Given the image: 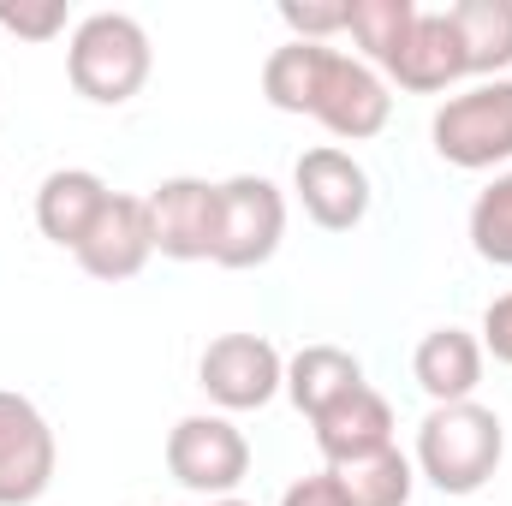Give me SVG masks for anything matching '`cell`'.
<instances>
[{
  "instance_id": "6da1fadb",
  "label": "cell",
  "mask_w": 512,
  "mask_h": 506,
  "mask_svg": "<svg viewBox=\"0 0 512 506\" xmlns=\"http://www.w3.org/2000/svg\"><path fill=\"white\" fill-rule=\"evenodd\" d=\"M507 459V423L477 405V399H459V405H429V417L417 423V477L441 495H477Z\"/></svg>"
},
{
  "instance_id": "7a4b0ae2",
  "label": "cell",
  "mask_w": 512,
  "mask_h": 506,
  "mask_svg": "<svg viewBox=\"0 0 512 506\" xmlns=\"http://www.w3.org/2000/svg\"><path fill=\"white\" fill-rule=\"evenodd\" d=\"M149 66H155V48H149V30L131 18V12H90L78 30H72V48H66V78L84 102L96 108H120L131 102L143 84H149Z\"/></svg>"
},
{
  "instance_id": "3957f363",
  "label": "cell",
  "mask_w": 512,
  "mask_h": 506,
  "mask_svg": "<svg viewBox=\"0 0 512 506\" xmlns=\"http://www.w3.org/2000/svg\"><path fill=\"white\" fill-rule=\"evenodd\" d=\"M429 137H435V155L465 173L512 161V78H489L465 96H447L435 108Z\"/></svg>"
},
{
  "instance_id": "277c9868",
  "label": "cell",
  "mask_w": 512,
  "mask_h": 506,
  "mask_svg": "<svg viewBox=\"0 0 512 506\" xmlns=\"http://www.w3.org/2000/svg\"><path fill=\"white\" fill-rule=\"evenodd\" d=\"M167 471H173L179 489H191L203 501H227L251 477V441H245V429L233 417L191 411L167 435Z\"/></svg>"
},
{
  "instance_id": "5b68a950",
  "label": "cell",
  "mask_w": 512,
  "mask_h": 506,
  "mask_svg": "<svg viewBox=\"0 0 512 506\" xmlns=\"http://www.w3.org/2000/svg\"><path fill=\"white\" fill-rule=\"evenodd\" d=\"M286 239V197L262 173H233L221 179V227H215V256L221 268H262Z\"/></svg>"
},
{
  "instance_id": "8992f818",
  "label": "cell",
  "mask_w": 512,
  "mask_h": 506,
  "mask_svg": "<svg viewBox=\"0 0 512 506\" xmlns=\"http://www.w3.org/2000/svg\"><path fill=\"white\" fill-rule=\"evenodd\" d=\"M197 387L221 411H262L274 393H286V358L262 334H221L197 358Z\"/></svg>"
},
{
  "instance_id": "52a82bcc",
  "label": "cell",
  "mask_w": 512,
  "mask_h": 506,
  "mask_svg": "<svg viewBox=\"0 0 512 506\" xmlns=\"http://www.w3.org/2000/svg\"><path fill=\"white\" fill-rule=\"evenodd\" d=\"M60 447L36 399L0 387V506H36L54 483Z\"/></svg>"
},
{
  "instance_id": "ba28073f",
  "label": "cell",
  "mask_w": 512,
  "mask_h": 506,
  "mask_svg": "<svg viewBox=\"0 0 512 506\" xmlns=\"http://www.w3.org/2000/svg\"><path fill=\"white\" fill-rule=\"evenodd\" d=\"M310 120L346 137V143H364V137H382L393 120V96H387L382 72L358 54H340L328 48L322 60V84H316V102H310Z\"/></svg>"
},
{
  "instance_id": "9c48e42d",
  "label": "cell",
  "mask_w": 512,
  "mask_h": 506,
  "mask_svg": "<svg viewBox=\"0 0 512 506\" xmlns=\"http://www.w3.org/2000/svg\"><path fill=\"white\" fill-rule=\"evenodd\" d=\"M143 203H149V233H155L161 256H173V262H209L215 256L221 185L179 173V179H161Z\"/></svg>"
},
{
  "instance_id": "30bf717a",
  "label": "cell",
  "mask_w": 512,
  "mask_h": 506,
  "mask_svg": "<svg viewBox=\"0 0 512 506\" xmlns=\"http://www.w3.org/2000/svg\"><path fill=\"white\" fill-rule=\"evenodd\" d=\"M292 191H298L304 215H310L322 233H352V227L370 215V173H364L358 155H346V149H334V143L298 155Z\"/></svg>"
},
{
  "instance_id": "8fae6325",
  "label": "cell",
  "mask_w": 512,
  "mask_h": 506,
  "mask_svg": "<svg viewBox=\"0 0 512 506\" xmlns=\"http://www.w3.org/2000/svg\"><path fill=\"white\" fill-rule=\"evenodd\" d=\"M72 256H78V268L96 274V280H131V274H143V262L155 256L149 203H143V197H126V191H114L108 209L96 215V227L84 233V245H78Z\"/></svg>"
},
{
  "instance_id": "7c38bea8",
  "label": "cell",
  "mask_w": 512,
  "mask_h": 506,
  "mask_svg": "<svg viewBox=\"0 0 512 506\" xmlns=\"http://www.w3.org/2000/svg\"><path fill=\"white\" fill-rule=\"evenodd\" d=\"M387 78L411 96H441L465 78V48L453 30V12H417L411 36L399 42V54L387 60Z\"/></svg>"
},
{
  "instance_id": "4fadbf2b",
  "label": "cell",
  "mask_w": 512,
  "mask_h": 506,
  "mask_svg": "<svg viewBox=\"0 0 512 506\" xmlns=\"http://www.w3.org/2000/svg\"><path fill=\"white\" fill-rule=\"evenodd\" d=\"M310 429H316V447L328 465H352V459H370V453L393 447V405L364 381L346 399H334L322 417H310Z\"/></svg>"
},
{
  "instance_id": "5bb4252c",
  "label": "cell",
  "mask_w": 512,
  "mask_h": 506,
  "mask_svg": "<svg viewBox=\"0 0 512 506\" xmlns=\"http://www.w3.org/2000/svg\"><path fill=\"white\" fill-rule=\"evenodd\" d=\"M108 185H102V173H90V167H54L42 185H36V227H42V239H54L60 251H78L84 245V233L96 227V215L108 209Z\"/></svg>"
},
{
  "instance_id": "9a60e30c",
  "label": "cell",
  "mask_w": 512,
  "mask_h": 506,
  "mask_svg": "<svg viewBox=\"0 0 512 506\" xmlns=\"http://www.w3.org/2000/svg\"><path fill=\"white\" fill-rule=\"evenodd\" d=\"M483 340L477 334H465V328H435V334H423L417 340V352H411V376L417 387L435 399V405H459V399H471L477 387H483Z\"/></svg>"
},
{
  "instance_id": "2e32d148",
  "label": "cell",
  "mask_w": 512,
  "mask_h": 506,
  "mask_svg": "<svg viewBox=\"0 0 512 506\" xmlns=\"http://www.w3.org/2000/svg\"><path fill=\"white\" fill-rule=\"evenodd\" d=\"M352 387H364V364L346 346H304L298 358H286V399L304 417H322Z\"/></svg>"
},
{
  "instance_id": "e0dca14e",
  "label": "cell",
  "mask_w": 512,
  "mask_h": 506,
  "mask_svg": "<svg viewBox=\"0 0 512 506\" xmlns=\"http://www.w3.org/2000/svg\"><path fill=\"white\" fill-rule=\"evenodd\" d=\"M459 48H465V78H495L512 66V0H459L447 6Z\"/></svg>"
},
{
  "instance_id": "ac0fdd59",
  "label": "cell",
  "mask_w": 512,
  "mask_h": 506,
  "mask_svg": "<svg viewBox=\"0 0 512 506\" xmlns=\"http://www.w3.org/2000/svg\"><path fill=\"white\" fill-rule=\"evenodd\" d=\"M322 60H328V42H286V48H274L262 60V96L280 114H310L316 84H322Z\"/></svg>"
},
{
  "instance_id": "d6986e66",
  "label": "cell",
  "mask_w": 512,
  "mask_h": 506,
  "mask_svg": "<svg viewBox=\"0 0 512 506\" xmlns=\"http://www.w3.org/2000/svg\"><path fill=\"white\" fill-rule=\"evenodd\" d=\"M346 489L352 506H405L411 489H417V465L399 453V447H382L370 459H352V465H328Z\"/></svg>"
},
{
  "instance_id": "ffe728a7",
  "label": "cell",
  "mask_w": 512,
  "mask_h": 506,
  "mask_svg": "<svg viewBox=\"0 0 512 506\" xmlns=\"http://www.w3.org/2000/svg\"><path fill=\"white\" fill-rule=\"evenodd\" d=\"M417 0H346V30H352V42L364 48V60L370 66H382L399 54V42L411 36V24H417Z\"/></svg>"
},
{
  "instance_id": "44dd1931",
  "label": "cell",
  "mask_w": 512,
  "mask_h": 506,
  "mask_svg": "<svg viewBox=\"0 0 512 506\" xmlns=\"http://www.w3.org/2000/svg\"><path fill=\"white\" fill-rule=\"evenodd\" d=\"M471 251L495 268H512V167L495 173V185L471 203Z\"/></svg>"
},
{
  "instance_id": "7402d4cb",
  "label": "cell",
  "mask_w": 512,
  "mask_h": 506,
  "mask_svg": "<svg viewBox=\"0 0 512 506\" xmlns=\"http://www.w3.org/2000/svg\"><path fill=\"white\" fill-rule=\"evenodd\" d=\"M280 24L292 30V42H328L334 30H346V0H286Z\"/></svg>"
},
{
  "instance_id": "603a6c76",
  "label": "cell",
  "mask_w": 512,
  "mask_h": 506,
  "mask_svg": "<svg viewBox=\"0 0 512 506\" xmlns=\"http://www.w3.org/2000/svg\"><path fill=\"white\" fill-rule=\"evenodd\" d=\"M0 30L30 36V42H54L66 30V0H36V6H0Z\"/></svg>"
},
{
  "instance_id": "cb8c5ba5",
  "label": "cell",
  "mask_w": 512,
  "mask_h": 506,
  "mask_svg": "<svg viewBox=\"0 0 512 506\" xmlns=\"http://www.w3.org/2000/svg\"><path fill=\"white\" fill-rule=\"evenodd\" d=\"M280 506H352V501H346V489H340L334 471H316V477H298V483L280 495Z\"/></svg>"
},
{
  "instance_id": "d4e9b609",
  "label": "cell",
  "mask_w": 512,
  "mask_h": 506,
  "mask_svg": "<svg viewBox=\"0 0 512 506\" xmlns=\"http://www.w3.org/2000/svg\"><path fill=\"white\" fill-rule=\"evenodd\" d=\"M483 352L495 364H512V292H501L489 310H483Z\"/></svg>"
},
{
  "instance_id": "484cf974",
  "label": "cell",
  "mask_w": 512,
  "mask_h": 506,
  "mask_svg": "<svg viewBox=\"0 0 512 506\" xmlns=\"http://www.w3.org/2000/svg\"><path fill=\"white\" fill-rule=\"evenodd\" d=\"M209 506H251V501H239V495H227V501H209Z\"/></svg>"
}]
</instances>
